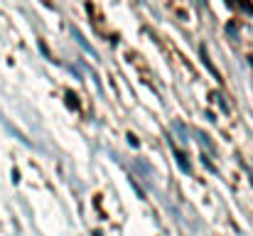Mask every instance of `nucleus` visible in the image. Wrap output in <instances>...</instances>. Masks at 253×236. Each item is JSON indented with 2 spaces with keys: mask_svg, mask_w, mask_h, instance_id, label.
Returning <instances> with one entry per match:
<instances>
[{
  "mask_svg": "<svg viewBox=\"0 0 253 236\" xmlns=\"http://www.w3.org/2000/svg\"><path fill=\"white\" fill-rule=\"evenodd\" d=\"M251 64H253V57H251Z\"/></svg>",
  "mask_w": 253,
  "mask_h": 236,
  "instance_id": "obj_2",
  "label": "nucleus"
},
{
  "mask_svg": "<svg viewBox=\"0 0 253 236\" xmlns=\"http://www.w3.org/2000/svg\"><path fill=\"white\" fill-rule=\"evenodd\" d=\"M229 2H231V5H239V7H244L246 12H251V15H253V5L249 2V0H229Z\"/></svg>",
  "mask_w": 253,
  "mask_h": 236,
  "instance_id": "obj_1",
  "label": "nucleus"
}]
</instances>
